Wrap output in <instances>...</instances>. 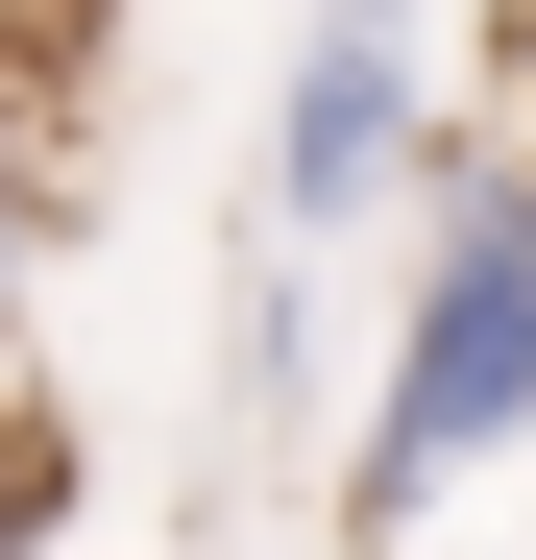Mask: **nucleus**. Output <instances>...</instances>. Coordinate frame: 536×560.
<instances>
[{
    "instance_id": "7ed1b4c3",
    "label": "nucleus",
    "mask_w": 536,
    "mask_h": 560,
    "mask_svg": "<svg viewBox=\"0 0 536 560\" xmlns=\"http://www.w3.org/2000/svg\"><path fill=\"white\" fill-rule=\"evenodd\" d=\"M25 73H49V49H0V98H25ZM25 268H49V171L0 147V341H25Z\"/></svg>"
},
{
    "instance_id": "f257e3e1",
    "label": "nucleus",
    "mask_w": 536,
    "mask_h": 560,
    "mask_svg": "<svg viewBox=\"0 0 536 560\" xmlns=\"http://www.w3.org/2000/svg\"><path fill=\"white\" fill-rule=\"evenodd\" d=\"M536 439V171L512 147H464L415 196V317H391V390H366V439H341V536H415L464 463H512Z\"/></svg>"
},
{
    "instance_id": "f03ea898",
    "label": "nucleus",
    "mask_w": 536,
    "mask_h": 560,
    "mask_svg": "<svg viewBox=\"0 0 536 560\" xmlns=\"http://www.w3.org/2000/svg\"><path fill=\"white\" fill-rule=\"evenodd\" d=\"M439 98H464L439 25H293V73H268V244L391 220L415 171H439Z\"/></svg>"
},
{
    "instance_id": "20e7f679",
    "label": "nucleus",
    "mask_w": 536,
    "mask_h": 560,
    "mask_svg": "<svg viewBox=\"0 0 536 560\" xmlns=\"http://www.w3.org/2000/svg\"><path fill=\"white\" fill-rule=\"evenodd\" d=\"M512 73H536V49H512ZM512 171H536V147H512Z\"/></svg>"
}]
</instances>
